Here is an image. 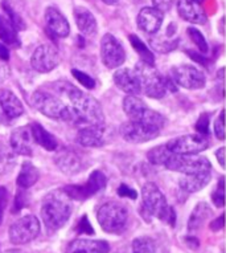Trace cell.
I'll return each instance as SVG.
<instances>
[{
    "label": "cell",
    "instance_id": "obj_23",
    "mask_svg": "<svg viewBox=\"0 0 226 253\" xmlns=\"http://www.w3.org/2000/svg\"><path fill=\"white\" fill-rule=\"evenodd\" d=\"M0 106L1 110L8 118H17L24 113V106L19 100V97L8 89L0 90Z\"/></svg>",
    "mask_w": 226,
    "mask_h": 253
},
{
    "label": "cell",
    "instance_id": "obj_17",
    "mask_svg": "<svg viewBox=\"0 0 226 253\" xmlns=\"http://www.w3.org/2000/svg\"><path fill=\"white\" fill-rule=\"evenodd\" d=\"M45 23L49 34H52L56 38L64 39L66 36H69V23L66 20V17L57 8L49 7V8L46 9Z\"/></svg>",
    "mask_w": 226,
    "mask_h": 253
},
{
    "label": "cell",
    "instance_id": "obj_45",
    "mask_svg": "<svg viewBox=\"0 0 226 253\" xmlns=\"http://www.w3.org/2000/svg\"><path fill=\"white\" fill-rule=\"evenodd\" d=\"M210 229L214 231V232H218V231H221L224 228V215H221L218 219L213 220L212 223H210Z\"/></svg>",
    "mask_w": 226,
    "mask_h": 253
},
{
    "label": "cell",
    "instance_id": "obj_25",
    "mask_svg": "<svg viewBox=\"0 0 226 253\" xmlns=\"http://www.w3.org/2000/svg\"><path fill=\"white\" fill-rule=\"evenodd\" d=\"M210 171L209 172H201V174H188L184 175L179 180L180 187L187 192H197L202 190L204 187L209 183Z\"/></svg>",
    "mask_w": 226,
    "mask_h": 253
},
{
    "label": "cell",
    "instance_id": "obj_15",
    "mask_svg": "<svg viewBox=\"0 0 226 253\" xmlns=\"http://www.w3.org/2000/svg\"><path fill=\"white\" fill-rule=\"evenodd\" d=\"M177 12L181 19L192 24H205L208 21V16L198 0H177Z\"/></svg>",
    "mask_w": 226,
    "mask_h": 253
},
{
    "label": "cell",
    "instance_id": "obj_1",
    "mask_svg": "<svg viewBox=\"0 0 226 253\" xmlns=\"http://www.w3.org/2000/svg\"><path fill=\"white\" fill-rule=\"evenodd\" d=\"M58 94L66 97L69 101V106L74 113L73 125L83 127V126H103L105 116L98 101L91 96L83 93L81 89L75 87L70 83L60 81L53 85Z\"/></svg>",
    "mask_w": 226,
    "mask_h": 253
},
{
    "label": "cell",
    "instance_id": "obj_10",
    "mask_svg": "<svg viewBox=\"0 0 226 253\" xmlns=\"http://www.w3.org/2000/svg\"><path fill=\"white\" fill-rule=\"evenodd\" d=\"M171 79L173 83L189 90H197L205 86V75L193 65H177L171 71Z\"/></svg>",
    "mask_w": 226,
    "mask_h": 253
},
{
    "label": "cell",
    "instance_id": "obj_46",
    "mask_svg": "<svg viewBox=\"0 0 226 253\" xmlns=\"http://www.w3.org/2000/svg\"><path fill=\"white\" fill-rule=\"evenodd\" d=\"M216 157H217V161L221 167H225V147H220L216 151Z\"/></svg>",
    "mask_w": 226,
    "mask_h": 253
},
{
    "label": "cell",
    "instance_id": "obj_19",
    "mask_svg": "<svg viewBox=\"0 0 226 253\" xmlns=\"http://www.w3.org/2000/svg\"><path fill=\"white\" fill-rule=\"evenodd\" d=\"M114 83L120 90L127 94L138 96L139 93H142L138 76L135 72L128 68H120L114 73Z\"/></svg>",
    "mask_w": 226,
    "mask_h": 253
},
{
    "label": "cell",
    "instance_id": "obj_44",
    "mask_svg": "<svg viewBox=\"0 0 226 253\" xmlns=\"http://www.w3.org/2000/svg\"><path fill=\"white\" fill-rule=\"evenodd\" d=\"M152 3L155 8L164 13L171 9V7L173 4V0H152Z\"/></svg>",
    "mask_w": 226,
    "mask_h": 253
},
{
    "label": "cell",
    "instance_id": "obj_2",
    "mask_svg": "<svg viewBox=\"0 0 226 253\" xmlns=\"http://www.w3.org/2000/svg\"><path fill=\"white\" fill-rule=\"evenodd\" d=\"M142 208L140 215L150 221L151 217H157L164 223H168L171 227H175L176 213L172 207H169L165 196L159 190L155 183H146L142 188Z\"/></svg>",
    "mask_w": 226,
    "mask_h": 253
},
{
    "label": "cell",
    "instance_id": "obj_18",
    "mask_svg": "<svg viewBox=\"0 0 226 253\" xmlns=\"http://www.w3.org/2000/svg\"><path fill=\"white\" fill-rule=\"evenodd\" d=\"M32 134L29 130V126H21L17 127L11 133V149L13 153L24 157H31L33 153L32 149Z\"/></svg>",
    "mask_w": 226,
    "mask_h": 253
},
{
    "label": "cell",
    "instance_id": "obj_33",
    "mask_svg": "<svg viewBox=\"0 0 226 253\" xmlns=\"http://www.w3.org/2000/svg\"><path fill=\"white\" fill-rule=\"evenodd\" d=\"M171 155V151L167 149V146H157L153 147L152 150H150L147 153V158L150 162L156 166H164V163L167 162V159Z\"/></svg>",
    "mask_w": 226,
    "mask_h": 253
},
{
    "label": "cell",
    "instance_id": "obj_47",
    "mask_svg": "<svg viewBox=\"0 0 226 253\" xmlns=\"http://www.w3.org/2000/svg\"><path fill=\"white\" fill-rule=\"evenodd\" d=\"M23 200H25V196H23V194H17L16 202H15V206H16V207H13V212H17L19 210H21V208L24 207L25 202H23Z\"/></svg>",
    "mask_w": 226,
    "mask_h": 253
},
{
    "label": "cell",
    "instance_id": "obj_42",
    "mask_svg": "<svg viewBox=\"0 0 226 253\" xmlns=\"http://www.w3.org/2000/svg\"><path fill=\"white\" fill-rule=\"evenodd\" d=\"M77 231L78 233H86V235H94V229L90 225V221L87 219L86 215H83L81 217L78 223V227H77Z\"/></svg>",
    "mask_w": 226,
    "mask_h": 253
},
{
    "label": "cell",
    "instance_id": "obj_29",
    "mask_svg": "<svg viewBox=\"0 0 226 253\" xmlns=\"http://www.w3.org/2000/svg\"><path fill=\"white\" fill-rule=\"evenodd\" d=\"M16 166V157L13 150L5 143H0V176L11 174Z\"/></svg>",
    "mask_w": 226,
    "mask_h": 253
},
{
    "label": "cell",
    "instance_id": "obj_32",
    "mask_svg": "<svg viewBox=\"0 0 226 253\" xmlns=\"http://www.w3.org/2000/svg\"><path fill=\"white\" fill-rule=\"evenodd\" d=\"M128 39H130V42H131V45L134 46V49L136 50V53L139 54L140 58H142V62H146L148 65H153L155 57H153L152 52L148 49V46L146 45L136 35H130Z\"/></svg>",
    "mask_w": 226,
    "mask_h": 253
},
{
    "label": "cell",
    "instance_id": "obj_30",
    "mask_svg": "<svg viewBox=\"0 0 226 253\" xmlns=\"http://www.w3.org/2000/svg\"><path fill=\"white\" fill-rule=\"evenodd\" d=\"M146 109H147V106H146L143 101L140 100L139 97L132 96V94H128L127 97H124L123 110L130 117V120H139Z\"/></svg>",
    "mask_w": 226,
    "mask_h": 253
},
{
    "label": "cell",
    "instance_id": "obj_26",
    "mask_svg": "<svg viewBox=\"0 0 226 253\" xmlns=\"http://www.w3.org/2000/svg\"><path fill=\"white\" fill-rule=\"evenodd\" d=\"M210 213H212V210L209 208V206L204 202H200L190 213L189 221H188V231L197 232L198 229H201L206 220L209 219Z\"/></svg>",
    "mask_w": 226,
    "mask_h": 253
},
{
    "label": "cell",
    "instance_id": "obj_35",
    "mask_svg": "<svg viewBox=\"0 0 226 253\" xmlns=\"http://www.w3.org/2000/svg\"><path fill=\"white\" fill-rule=\"evenodd\" d=\"M188 35H189L190 40L196 44V46H197L198 50L201 53H206L208 52V42H206L205 38L202 36V34L198 29L190 27V28H188Z\"/></svg>",
    "mask_w": 226,
    "mask_h": 253
},
{
    "label": "cell",
    "instance_id": "obj_22",
    "mask_svg": "<svg viewBox=\"0 0 226 253\" xmlns=\"http://www.w3.org/2000/svg\"><path fill=\"white\" fill-rule=\"evenodd\" d=\"M74 19H75V24L78 27L79 32L83 36H87V38L95 36L98 25H97L94 15L89 9L83 8V7H77L74 9Z\"/></svg>",
    "mask_w": 226,
    "mask_h": 253
},
{
    "label": "cell",
    "instance_id": "obj_28",
    "mask_svg": "<svg viewBox=\"0 0 226 253\" xmlns=\"http://www.w3.org/2000/svg\"><path fill=\"white\" fill-rule=\"evenodd\" d=\"M74 249H82L87 253H109L110 252V245L105 240H77L72 243L69 247V252Z\"/></svg>",
    "mask_w": 226,
    "mask_h": 253
},
{
    "label": "cell",
    "instance_id": "obj_21",
    "mask_svg": "<svg viewBox=\"0 0 226 253\" xmlns=\"http://www.w3.org/2000/svg\"><path fill=\"white\" fill-rule=\"evenodd\" d=\"M77 142L85 147H101L105 145L103 126H83L77 133Z\"/></svg>",
    "mask_w": 226,
    "mask_h": 253
},
{
    "label": "cell",
    "instance_id": "obj_24",
    "mask_svg": "<svg viewBox=\"0 0 226 253\" xmlns=\"http://www.w3.org/2000/svg\"><path fill=\"white\" fill-rule=\"evenodd\" d=\"M31 134H32L33 142H36L37 145L41 146L42 149L48 151H54L57 150V139L54 138L53 134H50L48 130H45L40 124H32L29 126Z\"/></svg>",
    "mask_w": 226,
    "mask_h": 253
},
{
    "label": "cell",
    "instance_id": "obj_48",
    "mask_svg": "<svg viewBox=\"0 0 226 253\" xmlns=\"http://www.w3.org/2000/svg\"><path fill=\"white\" fill-rule=\"evenodd\" d=\"M0 58H1V60H8L9 58L8 48H7L3 42H0Z\"/></svg>",
    "mask_w": 226,
    "mask_h": 253
},
{
    "label": "cell",
    "instance_id": "obj_51",
    "mask_svg": "<svg viewBox=\"0 0 226 253\" xmlns=\"http://www.w3.org/2000/svg\"><path fill=\"white\" fill-rule=\"evenodd\" d=\"M70 253H87V252H85V251H82V249H74V251H72Z\"/></svg>",
    "mask_w": 226,
    "mask_h": 253
},
{
    "label": "cell",
    "instance_id": "obj_12",
    "mask_svg": "<svg viewBox=\"0 0 226 253\" xmlns=\"http://www.w3.org/2000/svg\"><path fill=\"white\" fill-rule=\"evenodd\" d=\"M167 149L173 154H183V155H194L208 149L209 142L205 135L201 134H188L183 137H177L167 143Z\"/></svg>",
    "mask_w": 226,
    "mask_h": 253
},
{
    "label": "cell",
    "instance_id": "obj_38",
    "mask_svg": "<svg viewBox=\"0 0 226 253\" xmlns=\"http://www.w3.org/2000/svg\"><path fill=\"white\" fill-rule=\"evenodd\" d=\"M224 116H225V112L221 110L220 116H218V118L214 122V134L221 141L225 139V118H224Z\"/></svg>",
    "mask_w": 226,
    "mask_h": 253
},
{
    "label": "cell",
    "instance_id": "obj_41",
    "mask_svg": "<svg viewBox=\"0 0 226 253\" xmlns=\"http://www.w3.org/2000/svg\"><path fill=\"white\" fill-rule=\"evenodd\" d=\"M118 195L120 198H128V199L135 200L138 198V192L134 188H131V187H128L127 184H120L118 187Z\"/></svg>",
    "mask_w": 226,
    "mask_h": 253
},
{
    "label": "cell",
    "instance_id": "obj_49",
    "mask_svg": "<svg viewBox=\"0 0 226 253\" xmlns=\"http://www.w3.org/2000/svg\"><path fill=\"white\" fill-rule=\"evenodd\" d=\"M185 241H187V243H189V247L190 248H193V249H196V248H198V240L197 239H194V237H187V239H185Z\"/></svg>",
    "mask_w": 226,
    "mask_h": 253
},
{
    "label": "cell",
    "instance_id": "obj_37",
    "mask_svg": "<svg viewBox=\"0 0 226 253\" xmlns=\"http://www.w3.org/2000/svg\"><path fill=\"white\" fill-rule=\"evenodd\" d=\"M72 75L74 76V79L77 80L81 85H83L87 89H94L95 87V81L91 79L90 76L86 75V73H83V72L78 71V69H73Z\"/></svg>",
    "mask_w": 226,
    "mask_h": 253
},
{
    "label": "cell",
    "instance_id": "obj_4",
    "mask_svg": "<svg viewBox=\"0 0 226 253\" xmlns=\"http://www.w3.org/2000/svg\"><path fill=\"white\" fill-rule=\"evenodd\" d=\"M32 105L52 120L65 121V122H74V113L69 105L65 101H62L60 97L45 93V91H35L32 96Z\"/></svg>",
    "mask_w": 226,
    "mask_h": 253
},
{
    "label": "cell",
    "instance_id": "obj_50",
    "mask_svg": "<svg viewBox=\"0 0 226 253\" xmlns=\"http://www.w3.org/2000/svg\"><path fill=\"white\" fill-rule=\"evenodd\" d=\"M102 1L105 3V4L115 5V4H118V1H119V0H102Z\"/></svg>",
    "mask_w": 226,
    "mask_h": 253
},
{
    "label": "cell",
    "instance_id": "obj_8",
    "mask_svg": "<svg viewBox=\"0 0 226 253\" xmlns=\"http://www.w3.org/2000/svg\"><path fill=\"white\" fill-rule=\"evenodd\" d=\"M41 231L40 223L36 216L27 215L16 220L9 227L8 236L11 243L15 245H24L33 241Z\"/></svg>",
    "mask_w": 226,
    "mask_h": 253
},
{
    "label": "cell",
    "instance_id": "obj_31",
    "mask_svg": "<svg viewBox=\"0 0 226 253\" xmlns=\"http://www.w3.org/2000/svg\"><path fill=\"white\" fill-rule=\"evenodd\" d=\"M0 40L5 44L12 46H19V36H17V29L8 20V17L0 15Z\"/></svg>",
    "mask_w": 226,
    "mask_h": 253
},
{
    "label": "cell",
    "instance_id": "obj_27",
    "mask_svg": "<svg viewBox=\"0 0 226 253\" xmlns=\"http://www.w3.org/2000/svg\"><path fill=\"white\" fill-rule=\"evenodd\" d=\"M38 178H40V174H38L37 167L33 166L29 161H27L21 165V170L17 175V186L25 190V188H29L33 184H36Z\"/></svg>",
    "mask_w": 226,
    "mask_h": 253
},
{
    "label": "cell",
    "instance_id": "obj_40",
    "mask_svg": "<svg viewBox=\"0 0 226 253\" xmlns=\"http://www.w3.org/2000/svg\"><path fill=\"white\" fill-rule=\"evenodd\" d=\"M194 127L198 131V134H201V135H206L209 133V117H208V114H201Z\"/></svg>",
    "mask_w": 226,
    "mask_h": 253
},
{
    "label": "cell",
    "instance_id": "obj_3",
    "mask_svg": "<svg viewBox=\"0 0 226 253\" xmlns=\"http://www.w3.org/2000/svg\"><path fill=\"white\" fill-rule=\"evenodd\" d=\"M72 210L70 198L64 190H54L42 200L41 217L49 229H60L68 223Z\"/></svg>",
    "mask_w": 226,
    "mask_h": 253
},
{
    "label": "cell",
    "instance_id": "obj_16",
    "mask_svg": "<svg viewBox=\"0 0 226 253\" xmlns=\"http://www.w3.org/2000/svg\"><path fill=\"white\" fill-rule=\"evenodd\" d=\"M164 15L155 7H144L140 9L136 17V23L139 29H142L146 34H156L161 28Z\"/></svg>",
    "mask_w": 226,
    "mask_h": 253
},
{
    "label": "cell",
    "instance_id": "obj_36",
    "mask_svg": "<svg viewBox=\"0 0 226 253\" xmlns=\"http://www.w3.org/2000/svg\"><path fill=\"white\" fill-rule=\"evenodd\" d=\"M3 8H4L5 13L8 15V20L12 23V25L16 29H23L24 28V23H23V19H21L19 15H17L13 8L9 5L8 1H3Z\"/></svg>",
    "mask_w": 226,
    "mask_h": 253
},
{
    "label": "cell",
    "instance_id": "obj_43",
    "mask_svg": "<svg viewBox=\"0 0 226 253\" xmlns=\"http://www.w3.org/2000/svg\"><path fill=\"white\" fill-rule=\"evenodd\" d=\"M7 202H8V192L7 188L3 186H0V224L3 221L4 217V210L7 207Z\"/></svg>",
    "mask_w": 226,
    "mask_h": 253
},
{
    "label": "cell",
    "instance_id": "obj_9",
    "mask_svg": "<svg viewBox=\"0 0 226 253\" xmlns=\"http://www.w3.org/2000/svg\"><path fill=\"white\" fill-rule=\"evenodd\" d=\"M106 175L103 174L102 171L95 170L91 172L85 184H81V186H66L64 188V192L69 196L70 199L83 202V200L89 199L91 196H94L95 194L102 191L103 188L106 187Z\"/></svg>",
    "mask_w": 226,
    "mask_h": 253
},
{
    "label": "cell",
    "instance_id": "obj_6",
    "mask_svg": "<svg viewBox=\"0 0 226 253\" xmlns=\"http://www.w3.org/2000/svg\"><path fill=\"white\" fill-rule=\"evenodd\" d=\"M128 219V212L124 206L115 202H107L99 207L97 212L101 228L109 233H120L126 228Z\"/></svg>",
    "mask_w": 226,
    "mask_h": 253
},
{
    "label": "cell",
    "instance_id": "obj_13",
    "mask_svg": "<svg viewBox=\"0 0 226 253\" xmlns=\"http://www.w3.org/2000/svg\"><path fill=\"white\" fill-rule=\"evenodd\" d=\"M101 57L109 69L119 68L126 60V52L119 40L110 34H106L101 42Z\"/></svg>",
    "mask_w": 226,
    "mask_h": 253
},
{
    "label": "cell",
    "instance_id": "obj_5",
    "mask_svg": "<svg viewBox=\"0 0 226 253\" xmlns=\"http://www.w3.org/2000/svg\"><path fill=\"white\" fill-rule=\"evenodd\" d=\"M134 72L139 80L140 89L146 93V96L151 98H161L168 91L165 85V77L160 75L153 65H148L146 62L140 61L139 64H136Z\"/></svg>",
    "mask_w": 226,
    "mask_h": 253
},
{
    "label": "cell",
    "instance_id": "obj_39",
    "mask_svg": "<svg viewBox=\"0 0 226 253\" xmlns=\"http://www.w3.org/2000/svg\"><path fill=\"white\" fill-rule=\"evenodd\" d=\"M212 200L216 207L222 208L224 204H225V192H224V178L220 179V183H218V190L216 192H213L212 195Z\"/></svg>",
    "mask_w": 226,
    "mask_h": 253
},
{
    "label": "cell",
    "instance_id": "obj_14",
    "mask_svg": "<svg viewBox=\"0 0 226 253\" xmlns=\"http://www.w3.org/2000/svg\"><path fill=\"white\" fill-rule=\"evenodd\" d=\"M31 64L35 71L40 73H48L53 71L54 68L60 64V53L53 45L44 44L40 45L31 57Z\"/></svg>",
    "mask_w": 226,
    "mask_h": 253
},
{
    "label": "cell",
    "instance_id": "obj_11",
    "mask_svg": "<svg viewBox=\"0 0 226 253\" xmlns=\"http://www.w3.org/2000/svg\"><path fill=\"white\" fill-rule=\"evenodd\" d=\"M161 130L153 127L151 125L144 124L142 121H132L124 122L120 127V135L124 141L130 143H144L151 141L160 134Z\"/></svg>",
    "mask_w": 226,
    "mask_h": 253
},
{
    "label": "cell",
    "instance_id": "obj_20",
    "mask_svg": "<svg viewBox=\"0 0 226 253\" xmlns=\"http://www.w3.org/2000/svg\"><path fill=\"white\" fill-rule=\"evenodd\" d=\"M54 163L66 175L77 174L82 170V159L79 158L78 154L69 149L58 151L56 158H54Z\"/></svg>",
    "mask_w": 226,
    "mask_h": 253
},
{
    "label": "cell",
    "instance_id": "obj_7",
    "mask_svg": "<svg viewBox=\"0 0 226 253\" xmlns=\"http://www.w3.org/2000/svg\"><path fill=\"white\" fill-rule=\"evenodd\" d=\"M165 169L171 171L183 172L184 175L188 174H201V172H209L212 169L209 159L205 157L194 155H183V154L171 153L167 162L164 163Z\"/></svg>",
    "mask_w": 226,
    "mask_h": 253
},
{
    "label": "cell",
    "instance_id": "obj_34",
    "mask_svg": "<svg viewBox=\"0 0 226 253\" xmlns=\"http://www.w3.org/2000/svg\"><path fill=\"white\" fill-rule=\"evenodd\" d=\"M132 253H156V245L151 237H136L132 241Z\"/></svg>",
    "mask_w": 226,
    "mask_h": 253
}]
</instances>
